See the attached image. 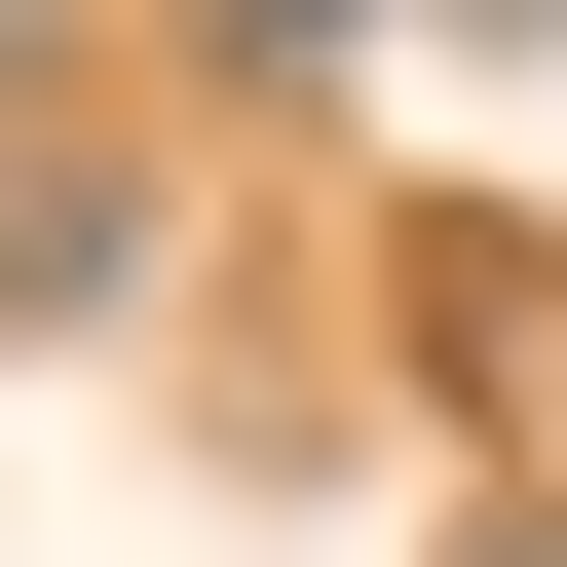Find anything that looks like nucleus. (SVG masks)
Listing matches in <instances>:
<instances>
[{
	"instance_id": "1",
	"label": "nucleus",
	"mask_w": 567,
	"mask_h": 567,
	"mask_svg": "<svg viewBox=\"0 0 567 567\" xmlns=\"http://www.w3.org/2000/svg\"><path fill=\"white\" fill-rule=\"evenodd\" d=\"M529 416H567V379H529Z\"/></svg>"
}]
</instances>
